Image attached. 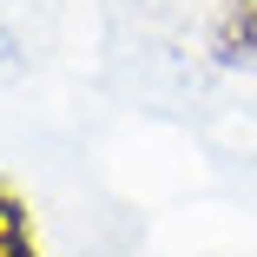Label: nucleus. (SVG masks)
I'll list each match as a JSON object with an SVG mask.
<instances>
[{"label": "nucleus", "mask_w": 257, "mask_h": 257, "mask_svg": "<svg viewBox=\"0 0 257 257\" xmlns=\"http://www.w3.org/2000/svg\"><path fill=\"white\" fill-rule=\"evenodd\" d=\"M204 40H211L218 66H257V0H224Z\"/></svg>", "instance_id": "f257e3e1"}, {"label": "nucleus", "mask_w": 257, "mask_h": 257, "mask_svg": "<svg viewBox=\"0 0 257 257\" xmlns=\"http://www.w3.org/2000/svg\"><path fill=\"white\" fill-rule=\"evenodd\" d=\"M0 257H46L33 231V198L0 172Z\"/></svg>", "instance_id": "f03ea898"}]
</instances>
